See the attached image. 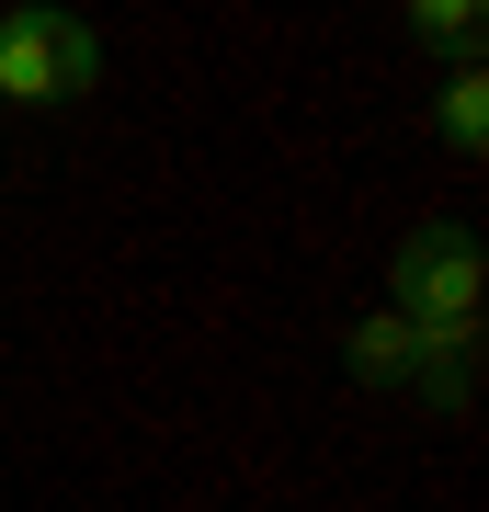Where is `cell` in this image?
<instances>
[{
    "mask_svg": "<svg viewBox=\"0 0 489 512\" xmlns=\"http://www.w3.org/2000/svg\"><path fill=\"white\" fill-rule=\"evenodd\" d=\"M387 319H410L421 342L433 330H478V239L467 228H410L399 262H387Z\"/></svg>",
    "mask_w": 489,
    "mask_h": 512,
    "instance_id": "cell-2",
    "label": "cell"
},
{
    "mask_svg": "<svg viewBox=\"0 0 489 512\" xmlns=\"http://www.w3.org/2000/svg\"><path fill=\"white\" fill-rule=\"evenodd\" d=\"M433 114H444V148H467V160L489 148V69H478V57L444 80V103H433Z\"/></svg>",
    "mask_w": 489,
    "mask_h": 512,
    "instance_id": "cell-4",
    "label": "cell"
},
{
    "mask_svg": "<svg viewBox=\"0 0 489 512\" xmlns=\"http://www.w3.org/2000/svg\"><path fill=\"white\" fill-rule=\"evenodd\" d=\"M342 365H353L364 387H410V376H421V330L376 308V319H364V330H353V342H342Z\"/></svg>",
    "mask_w": 489,
    "mask_h": 512,
    "instance_id": "cell-3",
    "label": "cell"
},
{
    "mask_svg": "<svg viewBox=\"0 0 489 512\" xmlns=\"http://www.w3.org/2000/svg\"><path fill=\"white\" fill-rule=\"evenodd\" d=\"M91 80H103V35H91V23L35 12V0L0 12V114H57V103H80Z\"/></svg>",
    "mask_w": 489,
    "mask_h": 512,
    "instance_id": "cell-1",
    "label": "cell"
},
{
    "mask_svg": "<svg viewBox=\"0 0 489 512\" xmlns=\"http://www.w3.org/2000/svg\"><path fill=\"white\" fill-rule=\"evenodd\" d=\"M410 35H421V46H444V57H455V69H467V57H478V35H489V23L467 12V0H410Z\"/></svg>",
    "mask_w": 489,
    "mask_h": 512,
    "instance_id": "cell-6",
    "label": "cell"
},
{
    "mask_svg": "<svg viewBox=\"0 0 489 512\" xmlns=\"http://www.w3.org/2000/svg\"><path fill=\"white\" fill-rule=\"evenodd\" d=\"M410 387H433V399H467V387H478V330H433Z\"/></svg>",
    "mask_w": 489,
    "mask_h": 512,
    "instance_id": "cell-5",
    "label": "cell"
}]
</instances>
